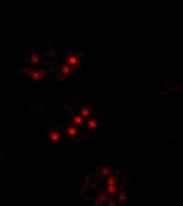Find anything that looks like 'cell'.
<instances>
[{"instance_id": "4", "label": "cell", "mask_w": 183, "mask_h": 206, "mask_svg": "<svg viewBox=\"0 0 183 206\" xmlns=\"http://www.w3.org/2000/svg\"><path fill=\"white\" fill-rule=\"evenodd\" d=\"M66 134L70 136V138L74 139L78 134V129H77V126H76L75 125L70 124L66 127Z\"/></svg>"}, {"instance_id": "7", "label": "cell", "mask_w": 183, "mask_h": 206, "mask_svg": "<svg viewBox=\"0 0 183 206\" xmlns=\"http://www.w3.org/2000/svg\"><path fill=\"white\" fill-rule=\"evenodd\" d=\"M72 121L73 125H75L76 126H80L85 123V119L80 114H76L72 117Z\"/></svg>"}, {"instance_id": "6", "label": "cell", "mask_w": 183, "mask_h": 206, "mask_svg": "<svg viewBox=\"0 0 183 206\" xmlns=\"http://www.w3.org/2000/svg\"><path fill=\"white\" fill-rule=\"evenodd\" d=\"M74 71H75V70H74L72 67H70V65L66 64H65L62 66V75L65 76V77L69 76V75Z\"/></svg>"}, {"instance_id": "12", "label": "cell", "mask_w": 183, "mask_h": 206, "mask_svg": "<svg viewBox=\"0 0 183 206\" xmlns=\"http://www.w3.org/2000/svg\"><path fill=\"white\" fill-rule=\"evenodd\" d=\"M40 59H41V57H40V55H37L36 53H34V54H33V55L30 56L31 64L33 65L38 64L40 62Z\"/></svg>"}, {"instance_id": "3", "label": "cell", "mask_w": 183, "mask_h": 206, "mask_svg": "<svg viewBox=\"0 0 183 206\" xmlns=\"http://www.w3.org/2000/svg\"><path fill=\"white\" fill-rule=\"evenodd\" d=\"M48 138L50 141L54 144H57L58 142H60L62 139L61 132H59L57 129H52L48 132Z\"/></svg>"}, {"instance_id": "13", "label": "cell", "mask_w": 183, "mask_h": 206, "mask_svg": "<svg viewBox=\"0 0 183 206\" xmlns=\"http://www.w3.org/2000/svg\"><path fill=\"white\" fill-rule=\"evenodd\" d=\"M107 206H119V204H118V202L115 200L111 199V200H109V201H108Z\"/></svg>"}, {"instance_id": "1", "label": "cell", "mask_w": 183, "mask_h": 206, "mask_svg": "<svg viewBox=\"0 0 183 206\" xmlns=\"http://www.w3.org/2000/svg\"><path fill=\"white\" fill-rule=\"evenodd\" d=\"M22 72L25 75H27L34 81H40L43 79L45 75V71L43 69H38V70H33L30 68H24L22 69Z\"/></svg>"}, {"instance_id": "11", "label": "cell", "mask_w": 183, "mask_h": 206, "mask_svg": "<svg viewBox=\"0 0 183 206\" xmlns=\"http://www.w3.org/2000/svg\"><path fill=\"white\" fill-rule=\"evenodd\" d=\"M111 175V170L109 166H104L100 170V175L103 177V178H105L107 179L108 176Z\"/></svg>"}, {"instance_id": "8", "label": "cell", "mask_w": 183, "mask_h": 206, "mask_svg": "<svg viewBox=\"0 0 183 206\" xmlns=\"http://www.w3.org/2000/svg\"><path fill=\"white\" fill-rule=\"evenodd\" d=\"M87 126L91 130H96L99 126V122L96 118H89L87 120Z\"/></svg>"}, {"instance_id": "9", "label": "cell", "mask_w": 183, "mask_h": 206, "mask_svg": "<svg viewBox=\"0 0 183 206\" xmlns=\"http://www.w3.org/2000/svg\"><path fill=\"white\" fill-rule=\"evenodd\" d=\"M117 197H118V202L124 203V202H126L128 200V194L125 191L120 190L118 195H117Z\"/></svg>"}, {"instance_id": "10", "label": "cell", "mask_w": 183, "mask_h": 206, "mask_svg": "<svg viewBox=\"0 0 183 206\" xmlns=\"http://www.w3.org/2000/svg\"><path fill=\"white\" fill-rule=\"evenodd\" d=\"M106 179H107V185H119L118 179L113 175H110Z\"/></svg>"}, {"instance_id": "2", "label": "cell", "mask_w": 183, "mask_h": 206, "mask_svg": "<svg viewBox=\"0 0 183 206\" xmlns=\"http://www.w3.org/2000/svg\"><path fill=\"white\" fill-rule=\"evenodd\" d=\"M66 64L70 65V67H72L75 70L77 68H79V66L81 65V61L77 55H70L66 59Z\"/></svg>"}, {"instance_id": "5", "label": "cell", "mask_w": 183, "mask_h": 206, "mask_svg": "<svg viewBox=\"0 0 183 206\" xmlns=\"http://www.w3.org/2000/svg\"><path fill=\"white\" fill-rule=\"evenodd\" d=\"M79 114L83 117V118H84V119H85V118H89V119L90 117H91L92 111L89 107H87V106H83V107H81V109L80 110Z\"/></svg>"}]
</instances>
